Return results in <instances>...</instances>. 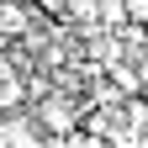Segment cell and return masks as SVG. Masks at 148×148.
Masks as SVG:
<instances>
[{
  "mask_svg": "<svg viewBox=\"0 0 148 148\" xmlns=\"http://www.w3.org/2000/svg\"><path fill=\"white\" fill-rule=\"evenodd\" d=\"M32 116L42 127V138H74L79 132V116H85V101L64 95V90H48V95L32 106Z\"/></svg>",
  "mask_w": 148,
  "mask_h": 148,
  "instance_id": "1",
  "label": "cell"
},
{
  "mask_svg": "<svg viewBox=\"0 0 148 148\" xmlns=\"http://www.w3.org/2000/svg\"><path fill=\"white\" fill-rule=\"evenodd\" d=\"M127 5V21L132 27H148V0H122Z\"/></svg>",
  "mask_w": 148,
  "mask_h": 148,
  "instance_id": "2",
  "label": "cell"
},
{
  "mask_svg": "<svg viewBox=\"0 0 148 148\" xmlns=\"http://www.w3.org/2000/svg\"><path fill=\"white\" fill-rule=\"evenodd\" d=\"M37 11H48V16H64V0H32Z\"/></svg>",
  "mask_w": 148,
  "mask_h": 148,
  "instance_id": "3",
  "label": "cell"
}]
</instances>
